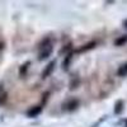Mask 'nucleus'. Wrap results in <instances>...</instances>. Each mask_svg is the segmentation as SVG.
Wrapping results in <instances>:
<instances>
[{"mask_svg":"<svg viewBox=\"0 0 127 127\" xmlns=\"http://www.w3.org/2000/svg\"><path fill=\"white\" fill-rule=\"evenodd\" d=\"M126 43H127V34H123V36L118 37L117 39L114 41V46H118V47H121V46H123Z\"/></svg>","mask_w":127,"mask_h":127,"instance_id":"9","label":"nucleus"},{"mask_svg":"<svg viewBox=\"0 0 127 127\" xmlns=\"http://www.w3.org/2000/svg\"><path fill=\"white\" fill-rule=\"evenodd\" d=\"M123 104H125V102L123 100H118V102H116V107H114V113L116 114H120L121 112H122V109H123Z\"/></svg>","mask_w":127,"mask_h":127,"instance_id":"10","label":"nucleus"},{"mask_svg":"<svg viewBox=\"0 0 127 127\" xmlns=\"http://www.w3.org/2000/svg\"><path fill=\"white\" fill-rule=\"evenodd\" d=\"M123 27L127 29V19H125V20H123Z\"/></svg>","mask_w":127,"mask_h":127,"instance_id":"13","label":"nucleus"},{"mask_svg":"<svg viewBox=\"0 0 127 127\" xmlns=\"http://www.w3.org/2000/svg\"><path fill=\"white\" fill-rule=\"evenodd\" d=\"M79 104H80V102L76 98L67 99L66 102H64V104H62V111L64 112H74L75 109H78Z\"/></svg>","mask_w":127,"mask_h":127,"instance_id":"2","label":"nucleus"},{"mask_svg":"<svg viewBox=\"0 0 127 127\" xmlns=\"http://www.w3.org/2000/svg\"><path fill=\"white\" fill-rule=\"evenodd\" d=\"M55 65H56V61L54 60V61H51L48 65L45 67V70L42 71V79H46V78H48L51 74H52V71L55 70Z\"/></svg>","mask_w":127,"mask_h":127,"instance_id":"4","label":"nucleus"},{"mask_svg":"<svg viewBox=\"0 0 127 127\" xmlns=\"http://www.w3.org/2000/svg\"><path fill=\"white\" fill-rule=\"evenodd\" d=\"M29 65H31V62H29V61H28V62H26V64H23V65H22V67H20V70H19V74H20V76H23L24 74H26V71L28 70Z\"/></svg>","mask_w":127,"mask_h":127,"instance_id":"11","label":"nucleus"},{"mask_svg":"<svg viewBox=\"0 0 127 127\" xmlns=\"http://www.w3.org/2000/svg\"><path fill=\"white\" fill-rule=\"evenodd\" d=\"M123 122H125V127H127V120H125Z\"/></svg>","mask_w":127,"mask_h":127,"instance_id":"14","label":"nucleus"},{"mask_svg":"<svg viewBox=\"0 0 127 127\" xmlns=\"http://www.w3.org/2000/svg\"><path fill=\"white\" fill-rule=\"evenodd\" d=\"M74 57V52H70L69 55H66L65 60H64V64H62V66H64V70H67L69 66H70V64H71V60Z\"/></svg>","mask_w":127,"mask_h":127,"instance_id":"8","label":"nucleus"},{"mask_svg":"<svg viewBox=\"0 0 127 127\" xmlns=\"http://www.w3.org/2000/svg\"><path fill=\"white\" fill-rule=\"evenodd\" d=\"M4 48H5V43H4V42H0V54L4 51Z\"/></svg>","mask_w":127,"mask_h":127,"instance_id":"12","label":"nucleus"},{"mask_svg":"<svg viewBox=\"0 0 127 127\" xmlns=\"http://www.w3.org/2000/svg\"><path fill=\"white\" fill-rule=\"evenodd\" d=\"M117 75L121 76V78L127 76V62H123L122 65L118 66V69H117Z\"/></svg>","mask_w":127,"mask_h":127,"instance_id":"7","label":"nucleus"},{"mask_svg":"<svg viewBox=\"0 0 127 127\" xmlns=\"http://www.w3.org/2000/svg\"><path fill=\"white\" fill-rule=\"evenodd\" d=\"M95 46H97V42L92 41V42H88V43L83 45L79 50H76V52H79V54H83V52H87V51H89V50H93Z\"/></svg>","mask_w":127,"mask_h":127,"instance_id":"5","label":"nucleus"},{"mask_svg":"<svg viewBox=\"0 0 127 127\" xmlns=\"http://www.w3.org/2000/svg\"><path fill=\"white\" fill-rule=\"evenodd\" d=\"M8 100V93L4 89V85L0 84V105H4Z\"/></svg>","mask_w":127,"mask_h":127,"instance_id":"6","label":"nucleus"},{"mask_svg":"<svg viewBox=\"0 0 127 127\" xmlns=\"http://www.w3.org/2000/svg\"><path fill=\"white\" fill-rule=\"evenodd\" d=\"M52 52H54V45H52L51 38L50 37L43 38L38 45V60L43 61L48 59L52 55Z\"/></svg>","mask_w":127,"mask_h":127,"instance_id":"1","label":"nucleus"},{"mask_svg":"<svg viewBox=\"0 0 127 127\" xmlns=\"http://www.w3.org/2000/svg\"><path fill=\"white\" fill-rule=\"evenodd\" d=\"M42 108H43V107H42V105L39 104V105H33V107H31L28 111H27V116H28V117L29 118H34V117H37V116L42 112Z\"/></svg>","mask_w":127,"mask_h":127,"instance_id":"3","label":"nucleus"}]
</instances>
